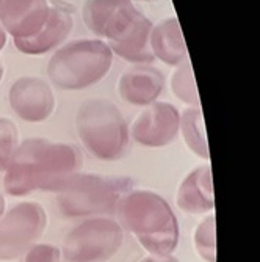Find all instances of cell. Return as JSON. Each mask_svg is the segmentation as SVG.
I'll return each instance as SVG.
<instances>
[{
	"label": "cell",
	"instance_id": "obj_1",
	"mask_svg": "<svg viewBox=\"0 0 260 262\" xmlns=\"http://www.w3.org/2000/svg\"><path fill=\"white\" fill-rule=\"evenodd\" d=\"M82 165L83 157L77 146L30 138L16 149L8 163L4 187L13 196H26L35 190L58 192L70 176L80 171Z\"/></svg>",
	"mask_w": 260,
	"mask_h": 262
},
{
	"label": "cell",
	"instance_id": "obj_2",
	"mask_svg": "<svg viewBox=\"0 0 260 262\" xmlns=\"http://www.w3.org/2000/svg\"><path fill=\"white\" fill-rule=\"evenodd\" d=\"M120 226L154 256H170L179 242V223L170 204L149 190L124 193L116 206Z\"/></svg>",
	"mask_w": 260,
	"mask_h": 262
},
{
	"label": "cell",
	"instance_id": "obj_3",
	"mask_svg": "<svg viewBox=\"0 0 260 262\" xmlns=\"http://www.w3.org/2000/svg\"><path fill=\"white\" fill-rule=\"evenodd\" d=\"M111 61L113 52L105 41H73L51 57L47 64V76L60 90H85L101 82L108 74Z\"/></svg>",
	"mask_w": 260,
	"mask_h": 262
},
{
	"label": "cell",
	"instance_id": "obj_4",
	"mask_svg": "<svg viewBox=\"0 0 260 262\" xmlns=\"http://www.w3.org/2000/svg\"><path fill=\"white\" fill-rule=\"evenodd\" d=\"M76 127L83 146L101 160H116L127 149V121L120 108L107 99L83 102L76 116Z\"/></svg>",
	"mask_w": 260,
	"mask_h": 262
},
{
	"label": "cell",
	"instance_id": "obj_5",
	"mask_svg": "<svg viewBox=\"0 0 260 262\" xmlns=\"http://www.w3.org/2000/svg\"><path fill=\"white\" fill-rule=\"evenodd\" d=\"M127 188L129 181L123 178L76 173L57 192L58 207L64 217L113 213Z\"/></svg>",
	"mask_w": 260,
	"mask_h": 262
},
{
	"label": "cell",
	"instance_id": "obj_6",
	"mask_svg": "<svg viewBox=\"0 0 260 262\" xmlns=\"http://www.w3.org/2000/svg\"><path fill=\"white\" fill-rule=\"evenodd\" d=\"M151 32L152 22L133 7L132 0H124L104 22L101 36L107 38V46L117 57L145 64L154 60L149 44Z\"/></svg>",
	"mask_w": 260,
	"mask_h": 262
},
{
	"label": "cell",
	"instance_id": "obj_7",
	"mask_svg": "<svg viewBox=\"0 0 260 262\" xmlns=\"http://www.w3.org/2000/svg\"><path fill=\"white\" fill-rule=\"evenodd\" d=\"M123 228L110 219H91L70 231L63 242L67 262H105L120 251Z\"/></svg>",
	"mask_w": 260,
	"mask_h": 262
},
{
	"label": "cell",
	"instance_id": "obj_8",
	"mask_svg": "<svg viewBox=\"0 0 260 262\" xmlns=\"http://www.w3.org/2000/svg\"><path fill=\"white\" fill-rule=\"evenodd\" d=\"M47 226V215L38 203H19L0 220V259L13 260L26 254Z\"/></svg>",
	"mask_w": 260,
	"mask_h": 262
},
{
	"label": "cell",
	"instance_id": "obj_9",
	"mask_svg": "<svg viewBox=\"0 0 260 262\" xmlns=\"http://www.w3.org/2000/svg\"><path fill=\"white\" fill-rule=\"evenodd\" d=\"M180 113L168 102H152L146 105L132 124V137L146 148L167 146L177 137Z\"/></svg>",
	"mask_w": 260,
	"mask_h": 262
},
{
	"label": "cell",
	"instance_id": "obj_10",
	"mask_svg": "<svg viewBox=\"0 0 260 262\" xmlns=\"http://www.w3.org/2000/svg\"><path fill=\"white\" fill-rule=\"evenodd\" d=\"M10 104L14 113L27 123L47 120L54 108L52 88L39 77H20L10 90Z\"/></svg>",
	"mask_w": 260,
	"mask_h": 262
},
{
	"label": "cell",
	"instance_id": "obj_11",
	"mask_svg": "<svg viewBox=\"0 0 260 262\" xmlns=\"http://www.w3.org/2000/svg\"><path fill=\"white\" fill-rule=\"evenodd\" d=\"M47 0H0V24L13 38H30L45 24Z\"/></svg>",
	"mask_w": 260,
	"mask_h": 262
},
{
	"label": "cell",
	"instance_id": "obj_12",
	"mask_svg": "<svg viewBox=\"0 0 260 262\" xmlns=\"http://www.w3.org/2000/svg\"><path fill=\"white\" fill-rule=\"evenodd\" d=\"M163 86V73L149 64H136L126 69L117 82V91L123 101L143 107L157 101Z\"/></svg>",
	"mask_w": 260,
	"mask_h": 262
},
{
	"label": "cell",
	"instance_id": "obj_13",
	"mask_svg": "<svg viewBox=\"0 0 260 262\" xmlns=\"http://www.w3.org/2000/svg\"><path fill=\"white\" fill-rule=\"evenodd\" d=\"M74 27V19L61 8L51 7L49 16L41 30L30 38H14V46L29 55H41L58 47Z\"/></svg>",
	"mask_w": 260,
	"mask_h": 262
},
{
	"label": "cell",
	"instance_id": "obj_14",
	"mask_svg": "<svg viewBox=\"0 0 260 262\" xmlns=\"http://www.w3.org/2000/svg\"><path fill=\"white\" fill-rule=\"evenodd\" d=\"M177 206L186 213H205L215 206L210 165L199 166L188 174L177 190Z\"/></svg>",
	"mask_w": 260,
	"mask_h": 262
},
{
	"label": "cell",
	"instance_id": "obj_15",
	"mask_svg": "<svg viewBox=\"0 0 260 262\" xmlns=\"http://www.w3.org/2000/svg\"><path fill=\"white\" fill-rule=\"evenodd\" d=\"M149 44L154 58L157 57L170 66H179L188 60L185 39L176 16L163 19L152 27Z\"/></svg>",
	"mask_w": 260,
	"mask_h": 262
},
{
	"label": "cell",
	"instance_id": "obj_16",
	"mask_svg": "<svg viewBox=\"0 0 260 262\" xmlns=\"http://www.w3.org/2000/svg\"><path fill=\"white\" fill-rule=\"evenodd\" d=\"M179 130H182L186 146L201 159L208 160L210 156H208L207 135H205L204 120L199 107H190L182 113Z\"/></svg>",
	"mask_w": 260,
	"mask_h": 262
},
{
	"label": "cell",
	"instance_id": "obj_17",
	"mask_svg": "<svg viewBox=\"0 0 260 262\" xmlns=\"http://www.w3.org/2000/svg\"><path fill=\"white\" fill-rule=\"evenodd\" d=\"M171 88L174 94L182 99L185 104H190L192 107H199V94L196 88V80L193 76V69L190 61H183L177 66L171 79Z\"/></svg>",
	"mask_w": 260,
	"mask_h": 262
},
{
	"label": "cell",
	"instance_id": "obj_18",
	"mask_svg": "<svg viewBox=\"0 0 260 262\" xmlns=\"http://www.w3.org/2000/svg\"><path fill=\"white\" fill-rule=\"evenodd\" d=\"M124 0H86L83 5V22L89 32L101 36L104 22Z\"/></svg>",
	"mask_w": 260,
	"mask_h": 262
},
{
	"label": "cell",
	"instance_id": "obj_19",
	"mask_svg": "<svg viewBox=\"0 0 260 262\" xmlns=\"http://www.w3.org/2000/svg\"><path fill=\"white\" fill-rule=\"evenodd\" d=\"M195 245L198 253L205 262L217 259V239H215V217L210 215L201 222L195 234Z\"/></svg>",
	"mask_w": 260,
	"mask_h": 262
},
{
	"label": "cell",
	"instance_id": "obj_20",
	"mask_svg": "<svg viewBox=\"0 0 260 262\" xmlns=\"http://www.w3.org/2000/svg\"><path fill=\"white\" fill-rule=\"evenodd\" d=\"M19 148V132L8 118H0V173L7 170L16 149Z\"/></svg>",
	"mask_w": 260,
	"mask_h": 262
},
{
	"label": "cell",
	"instance_id": "obj_21",
	"mask_svg": "<svg viewBox=\"0 0 260 262\" xmlns=\"http://www.w3.org/2000/svg\"><path fill=\"white\" fill-rule=\"evenodd\" d=\"M23 262H61V253L52 245H33L26 253Z\"/></svg>",
	"mask_w": 260,
	"mask_h": 262
},
{
	"label": "cell",
	"instance_id": "obj_22",
	"mask_svg": "<svg viewBox=\"0 0 260 262\" xmlns=\"http://www.w3.org/2000/svg\"><path fill=\"white\" fill-rule=\"evenodd\" d=\"M139 262H179L176 257L173 256H149V257H145L143 260H139Z\"/></svg>",
	"mask_w": 260,
	"mask_h": 262
},
{
	"label": "cell",
	"instance_id": "obj_23",
	"mask_svg": "<svg viewBox=\"0 0 260 262\" xmlns=\"http://www.w3.org/2000/svg\"><path fill=\"white\" fill-rule=\"evenodd\" d=\"M7 44V32L4 29V26L0 24V51L4 49V46Z\"/></svg>",
	"mask_w": 260,
	"mask_h": 262
},
{
	"label": "cell",
	"instance_id": "obj_24",
	"mask_svg": "<svg viewBox=\"0 0 260 262\" xmlns=\"http://www.w3.org/2000/svg\"><path fill=\"white\" fill-rule=\"evenodd\" d=\"M4 210H5V200H4L2 195H0V217H2Z\"/></svg>",
	"mask_w": 260,
	"mask_h": 262
},
{
	"label": "cell",
	"instance_id": "obj_25",
	"mask_svg": "<svg viewBox=\"0 0 260 262\" xmlns=\"http://www.w3.org/2000/svg\"><path fill=\"white\" fill-rule=\"evenodd\" d=\"M2 77H4V64L0 61V80H2Z\"/></svg>",
	"mask_w": 260,
	"mask_h": 262
},
{
	"label": "cell",
	"instance_id": "obj_26",
	"mask_svg": "<svg viewBox=\"0 0 260 262\" xmlns=\"http://www.w3.org/2000/svg\"><path fill=\"white\" fill-rule=\"evenodd\" d=\"M143 2H154V0H143Z\"/></svg>",
	"mask_w": 260,
	"mask_h": 262
}]
</instances>
